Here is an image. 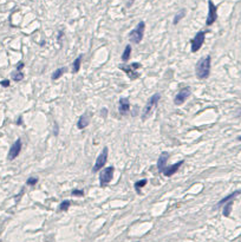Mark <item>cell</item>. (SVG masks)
<instances>
[{
  "instance_id": "1",
  "label": "cell",
  "mask_w": 241,
  "mask_h": 242,
  "mask_svg": "<svg viewBox=\"0 0 241 242\" xmlns=\"http://www.w3.org/2000/svg\"><path fill=\"white\" fill-rule=\"evenodd\" d=\"M195 73L199 79H206L209 77L210 73V56L203 57L199 59L195 66Z\"/></svg>"
},
{
  "instance_id": "2",
  "label": "cell",
  "mask_w": 241,
  "mask_h": 242,
  "mask_svg": "<svg viewBox=\"0 0 241 242\" xmlns=\"http://www.w3.org/2000/svg\"><path fill=\"white\" fill-rule=\"evenodd\" d=\"M161 98V95L160 93H155V95H152L150 99L147 102V104H145V107L143 109L142 111V121H147L149 117L152 116V110L157 107V104H159V100Z\"/></svg>"
},
{
  "instance_id": "3",
  "label": "cell",
  "mask_w": 241,
  "mask_h": 242,
  "mask_svg": "<svg viewBox=\"0 0 241 242\" xmlns=\"http://www.w3.org/2000/svg\"><path fill=\"white\" fill-rule=\"evenodd\" d=\"M144 30H145V23L140 21L134 30L129 33V40L133 44H140L142 42L143 36H144Z\"/></svg>"
},
{
  "instance_id": "4",
  "label": "cell",
  "mask_w": 241,
  "mask_h": 242,
  "mask_svg": "<svg viewBox=\"0 0 241 242\" xmlns=\"http://www.w3.org/2000/svg\"><path fill=\"white\" fill-rule=\"evenodd\" d=\"M114 171H115V168L112 165L104 168L100 171V174H99V186L100 187H105L111 182L112 176H114Z\"/></svg>"
},
{
  "instance_id": "5",
  "label": "cell",
  "mask_w": 241,
  "mask_h": 242,
  "mask_svg": "<svg viewBox=\"0 0 241 242\" xmlns=\"http://www.w3.org/2000/svg\"><path fill=\"white\" fill-rule=\"evenodd\" d=\"M205 39H206V32L205 31H199L195 37L190 40V46H192V52H197L201 47H202V45L205 43Z\"/></svg>"
},
{
  "instance_id": "6",
  "label": "cell",
  "mask_w": 241,
  "mask_h": 242,
  "mask_svg": "<svg viewBox=\"0 0 241 242\" xmlns=\"http://www.w3.org/2000/svg\"><path fill=\"white\" fill-rule=\"evenodd\" d=\"M140 67H141L140 63H133L130 65H119V69L123 70L128 74V77H130V79H136L138 77L137 69H140Z\"/></svg>"
},
{
  "instance_id": "7",
  "label": "cell",
  "mask_w": 241,
  "mask_h": 242,
  "mask_svg": "<svg viewBox=\"0 0 241 242\" xmlns=\"http://www.w3.org/2000/svg\"><path fill=\"white\" fill-rule=\"evenodd\" d=\"M216 19H217V9L214 5L213 0H208V17L206 20V25L207 26L213 25Z\"/></svg>"
},
{
  "instance_id": "8",
  "label": "cell",
  "mask_w": 241,
  "mask_h": 242,
  "mask_svg": "<svg viewBox=\"0 0 241 242\" xmlns=\"http://www.w3.org/2000/svg\"><path fill=\"white\" fill-rule=\"evenodd\" d=\"M190 93H192V90L189 86L187 88H183V89H181L177 92V95L175 96V99H174V103H175V105H182L187 98L190 96Z\"/></svg>"
},
{
  "instance_id": "9",
  "label": "cell",
  "mask_w": 241,
  "mask_h": 242,
  "mask_svg": "<svg viewBox=\"0 0 241 242\" xmlns=\"http://www.w3.org/2000/svg\"><path fill=\"white\" fill-rule=\"evenodd\" d=\"M108 153H109V150H108V148L105 146V148L102 150V153L99 154L98 158L96 160V163H95V165H93V171H95V172L99 171L104 165H105V163H107V161H108Z\"/></svg>"
},
{
  "instance_id": "10",
  "label": "cell",
  "mask_w": 241,
  "mask_h": 242,
  "mask_svg": "<svg viewBox=\"0 0 241 242\" xmlns=\"http://www.w3.org/2000/svg\"><path fill=\"white\" fill-rule=\"evenodd\" d=\"M21 151V139H17L13 145L11 146V149H9V155H7V158H9V161H13L14 158H17L19 156V154Z\"/></svg>"
},
{
  "instance_id": "11",
  "label": "cell",
  "mask_w": 241,
  "mask_h": 242,
  "mask_svg": "<svg viewBox=\"0 0 241 242\" xmlns=\"http://www.w3.org/2000/svg\"><path fill=\"white\" fill-rule=\"evenodd\" d=\"M168 160H169V153H167V151H163V153L160 155V157H159V161H157V170L160 171V172H163V170L166 169Z\"/></svg>"
},
{
  "instance_id": "12",
  "label": "cell",
  "mask_w": 241,
  "mask_h": 242,
  "mask_svg": "<svg viewBox=\"0 0 241 242\" xmlns=\"http://www.w3.org/2000/svg\"><path fill=\"white\" fill-rule=\"evenodd\" d=\"M130 110V102L128 98H121L119 99V105H118V111L122 116H125L129 114Z\"/></svg>"
},
{
  "instance_id": "13",
  "label": "cell",
  "mask_w": 241,
  "mask_h": 242,
  "mask_svg": "<svg viewBox=\"0 0 241 242\" xmlns=\"http://www.w3.org/2000/svg\"><path fill=\"white\" fill-rule=\"evenodd\" d=\"M184 162L183 161H180L177 163H175V164H173V165H170V167H166V169L163 170V175L166 176V177H170V176H173L176 171L180 169V167L183 164Z\"/></svg>"
},
{
  "instance_id": "14",
  "label": "cell",
  "mask_w": 241,
  "mask_h": 242,
  "mask_svg": "<svg viewBox=\"0 0 241 242\" xmlns=\"http://www.w3.org/2000/svg\"><path fill=\"white\" fill-rule=\"evenodd\" d=\"M239 194H241V191H240V190H236V191H234V193H232V194H229L228 196L223 197L222 200H221V201H220V202L216 204V206H217V208H219V207H222L225 203H227V202H229V201H232L233 198H235V196H238Z\"/></svg>"
},
{
  "instance_id": "15",
  "label": "cell",
  "mask_w": 241,
  "mask_h": 242,
  "mask_svg": "<svg viewBox=\"0 0 241 242\" xmlns=\"http://www.w3.org/2000/svg\"><path fill=\"white\" fill-rule=\"evenodd\" d=\"M89 125V118L86 115H83V116L79 117V119H78V122H77V128L78 129H84V128H86V126Z\"/></svg>"
},
{
  "instance_id": "16",
  "label": "cell",
  "mask_w": 241,
  "mask_h": 242,
  "mask_svg": "<svg viewBox=\"0 0 241 242\" xmlns=\"http://www.w3.org/2000/svg\"><path fill=\"white\" fill-rule=\"evenodd\" d=\"M66 71H68V69H66V67H59V69H57V70L52 73L51 79H52V81H57V79H59V78L63 76V73H65Z\"/></svg>"
},
{
  "instance_id": "17",
  "label": "cell",
  "mask_w": 241,
  "mask_h": 242,
  "mask_svg": "<svg viewBox=\"0 0 241 242\" xmlns=\"http://www.w3.org/2000/svg\"><path fill=\"white\" fill-rule=\"evenodd\" d=\"M82 58L83 56L80 54L79 57L76 58V60L72 63V73H78V71L80 70V64H82Z\"/></svg>"
},
{
  "instance_id": "18",
  "label": "cell",
  "mask_w": 241,
  "mask_h": 242,
  "mask_svg": "<svg viewBox=\"0 0 241 242\" xmlns=\"http://www.w3.org/2000/svg\"><path fill=\"white\" fill-rule=\"evenodd\" d=\"M131 51H133L131 45H126V46H125V49H124V52H123V54H122V60H123V62H128V60L130 59Z\"/></svg>"
},
{
  "instance_id": "19",
  "label": "cell",
  "mask_w": 241,
  "mask_h": 242,
  "mask_svg": "<svg viewBox=\"0 0 241 242\" xmlns=\"http://www.w3.org/2000/svg\"><path fill=\"white\" fill-rule=\"evenodd\" d=\"M184 16H186V9H181L179 13H177V14L174 17L173 24H174V25H177V24L180 23V20H181V19H183V17H184Z\"/></svg>"
},
{
  "instance_id": "20",
  "label": "cell",
  "mask_w": 241,
  "mask_h": 242,
  "mask_svg": "<svg viewBox=\"0 0 241 242\" xmlns=\"http://www.w3.org/2000/svg\"><path fill=\"white\" fill-rule=\"evenodd\" d=\"M147 182H148L147 179H141V181H137V182L135 183V190H136V193H137V194H140V193H141V189L147 184Z\"/></svg>"
},
{
  "instance_id": "21",
  "label": "cell",
  "mask_w": 241,
  "mask_h": 242,
  "mask_svg": "<svg viewBox=\"0 0 241 242\" xmlns=\"http://www.w3.org/2000/svg\"><path fill=\"white\" fill-rule=\"evenodd\" d=\"M232 206H233V201H229V202H227V203H225V208H223V215L226 216H229L231 214V211H232Z\"/></svg>"
},
{
  "instance_id": "22",
  "label": "cell",
  "mask_w": 241,
  "mask_h": 242,
  "mask_svg": "<svg viewBox=\"0 0 241 242\" xmlns=\"http://www.w3.org/2000/svg\"><path fill=\"white\" fill-rule=\"evenodd\" d=\"M12 79L14 81H20L24 79V73L20 71H17V72H13L12 73Z\"/></svg>"
},
{
  "instance_id": "23",
  "label": "cell",
  "mask_w": 241,
  "mask_h": 242,
  "mask_svg": "<svg viewBox=\"0 0 241 242\" xmlns=\"http://www.w3.org/2000/svg\"><path fill=\"white\" fill-rule=\"evenodd\" d=\"M70 206H71V202H70L69 200H65V201H63L62 203L59 204V210H60V211H66Z\"/></svg>"
},
{
  "instance_id": "24",
  "label": "cell",
  "mask_w": 241,
  "mask_h": 242,
  "mask_svg": "<svg viewBox=\"0 0 241 242\" xmlns=\"http://www.w3.org/2000/svg\"><path fill=\"white\" fill-rule=\"evenodd\" d=\"M37 183H38V179L37 177H30V179L26 181V184L27 186H36Z\"/></svg>"
},
{
  "instance_id": "25",
  "label": "cell",
  "mask_w": 241,
  "mask_h": 242,
  "mask_svg": "<svg viewBox=\"0 0 241 242\" xmlns=\"http://www.w3.org/2000/svg\"><path fill=\"white\" fill-rule=\"evenodd\" d=\"M72 195L73 196H83L84 195V191L83 190H78V189H75V190H72Z\"/></svg>"
},
{
  "instance_id": "26",
  "label": "cell",
  "mask_w": 241,
  "mask_h": 242,
  "mask_svg": "<svg viewBox=\"0 0 241 242\" xmlns=\"http://www.w3.org/2000/svg\"><path fill=\"white\" fill-rule=\"evenodd\" d=\"M0 85L4 86V88H9V79H4V81H0Z\"/></svg>"
},
{
  "instance_id": "27",
  "label": "cell",
  "mask_w": 241,
  "mask_h": 242,
  "mask_svg": "<svg viewBox=\"0 0 241 242\" xmlns=\"http://www.w3.org/2000/svg\"><path fill=\"white\" fill-rule=\"evenodd\" d=\"M24 67V63L23 62H20V63L18 64V66H17V71H21V69Z\"/></svg>"
},
{
  "instance_id": "28",
  "label": "cell",
  "mask_w": 241,
  "mask_h": 242,
  "mask_svg": "<svg viewBox=\"0 0 241 242\" xmlns=\"http://www.w3.org/2000/svg\"><path fill=\"white\" fill-rule=\"evenodd\" d=\"M134 1L135 0H129V1H128V4H126V7H130V6L134 4Z\"/></svg>"
},
{
  "instance_id": "29",
  "label": "cell",
  "mask_w": 241,
  "mask_h": 242,
  "mask_svg": "<svg viewBox=\"0 0 241 242\" xmlns=\"http://www.w3.org/2000/svg\"><path fill=\"white\" fill-rule=\"evenodd\" d=\"M63 37V31H59V33H58V39H60Z\"/></svg>"
},
{
  "instance_id": "30",
  "label": "cell",
  "mask_w": 241,
  "mask_h": 242,
  "mask_svg": "<svg viewBox=\"0 0 241 242\" xmlns=\"http://www.w3.org/2000/svg\"><path fill=\"white\" fill-rule=\"evenodd\" d=\"M17 124H21V117H19V121H18V123Z\"/></svg>"
},
{
  "instance_id": "31",
  "label": "cell",
  "mask_w": 241,
  "mask_h": 242,
  "mask_svg": "<svg viewBox=\"0 0 241 242\" xmlns=\"http://www.w3.org/2000/svg\"><path fill=\"white\" fill-rule=\"evenodd\" d=\"M238 141H241V136H239V137H238Z\"/></svg>"
},
{
  "instance_id": "32",
  "label": "cell",
  "mask_w": 241,
  "mask_h": 242,
  "mask_svg": "<svg viewBox=\"0 0 241 242\" xmlns=\"http://www.w3.org/2000/svg\"><path fill=\"white\" fill-rule=\"evenodd\" d=\"M240 114H241V109H240Z\"/></svg>"
}]
</instances>
